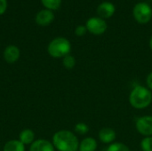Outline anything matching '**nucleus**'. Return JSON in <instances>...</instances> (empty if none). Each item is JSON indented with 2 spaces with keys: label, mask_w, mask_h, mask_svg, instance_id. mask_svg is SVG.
Returning <instances> with one entry per match:
<instances>
[{
  "label": "nucleus",
  "mask_w": 152,
  "mask_h": 151,
  "mask_svg": "<svg viewBox=\"0 0 152 151\" xmlns=\"http://www.w3.org/2000/svg\"><path fill=\"white\" fill-rule=\"evenodd\" d=\"M52 142L58 151H78V138L73 132L69 130L56 132L53 136Z\"/></svg>",
  "instance_id": "nucleus-1"
},
{
  "label": "nucleus",
  "mask_w": 152,
  "mask_h": 151,
  "mask_svg": "<svg viewBox=\"0 0 152 151\" xmlns=\"http://www.w3.org/2000/svg\"><path fill=\"white\" fill-rule=\"evenodd\" d=\"M128 101L135 109H145L152 102V92L146 86L136 85L129 93Z\"/></svg>",
  "instance_id": "nucleus-2"
},
{
  "label": "nucleus",
  "mask_w": 152,
  "mask_h": 151,
  "mask_svg": "<svg viewBox=\"0 0 152 151\" xmlns=\"http://www.w3.org/2000/svg\"><path fill=\"white\" fill-rule=\"evenodd\" d=\"M71 44L69 39L63 36L53 38L47 46L48 54L54 59H62L66 55L70 54Z\"/></svg>",
  "instance_id": "nucleus-3"
},
{
  "label": "nucleus",
  "mask_w": 152,
  "mask_h": 151,
  "mask_svg": "<svg viewBox=\"0 0 152 151\" xmlns=\"http://www.w3.org/2000/svg\"><path fill=\"white\" fill-rule=\"evenodd\" d=\"M133 14L135 20L140 24H146L152 19L151 6L144 2L138 3L133 9Z\"/></svg>",
  "instance_id": "nucleus-4"
},
{
  "label": "nucleus",
  "mask_w": 152,
  "mask_h": 151,
  "mask_svg": "<svg viewBox=\"0 0 152 151\" xmlns=\"http://www.w3.org/2000/svg\"><path fill=\"white\" fill-rule=\"evenodd\" d=\"M86 27L87 31L93 35L100 36L106 32L108 28V24L104 19L100 17H91L86 22Z\"/></svg>",
  "instance_id": "nucleus-5"
},
{
  "label": "nucleus",
  "mask_w": 152,
  "mask_h": 151,
  "mask_svg": "<svg viewBox=\"0 0 152 151\" xmlns=\"http://www.w3.org/2000/svg\"><path fill=\"white\" fill-rule=\"evenodd\" d=\"M135 129L142 136H152V116H142L136 119Z\"/></svg>",
  "instance_id": "nucleus-6"
},
{
  "label": "nucleus",
  "mask_w": 152,
  "mask_h": 151,
  "mask_svg": "<svg viewBox=\"0 0 152 151\" xmlns=\"http://www.w3.org/2000/svg\"><path fill=\"white\" fill-rule=\"evenodd\" d=\"M54 17L55 16H54V13L53 11L45 8L43 10H40L37 13L35 20L37 25H39L41 27H46L53 21Z\"/></svg>",
  "instance_id": "nucleus-7"
},
{
  "label": "nucleus",
  "mask_w": 152,
  "mask_h": 151,
  "mask_svg": "<svg viewBox=\"0 0 152 151\" xmlns=\"http://www.w3.org/2000/svg\"><path fill=\"white\" fill-rule=\"evenodd\" d=\"M3 57L7 63L9 64L15 63L16 61H18V60L20 57V51L18 46L14 44H10L6 46L5 49L4 50Z\"/></svg>",
  "instance_id": "nucleus-8"
},
{
  "label": "nucleus",
  "mask_w": 152,
  "mask_h": 151,
  "mask_svg": "<svg viewBox=\"0 0 152 151\" xmlns=\"http://www.w3.org/2000/svg\"><path fill=\"white\" fill-rule=\"evenodd\" d=\"M98 138L104 144H111L115 142L117 138L116 131L111 127H103L98 133Z\"/></svg>",
  "instance_id": "nucleus-9"
},
{
  "label": "nucleus",
  "mask_w": 152,
  "mask_h": 151,
  "mask_svg": "<svg viewBox=\"0 0 152 151\" xmlns=\"http://www.w3.org/2000/svg\"><path fill=\"white\" fill-rule=\"evenodd\" d=\"M116 6L111 2H102L97 7V13L102 19H109L114 15Z\"/></svg>",
  "instance_id": "nucleus-10"
},
{
  "label": "nucleus",
  "mask_w": 152,
  "mask_h": 151,
  "mask_svg": "<svg viewBox=\"0 0 152 151\" xmlns=\"http://www.w3.org/2000/svg\"><path fill=\"white\" fill-rule=\"evenodd\" d=\"M29 151H55V148L52 142L45 139H38L30 145Z\"/></svg>",
  "instance_id": "nucleus-11"
},
{
  "label": "nucleus",
  "mask_w": 152,
  "mask_h": 151,
  "mask_svg": "<svg viewBox=\"0 0 152 151\" xmlns=\"http://www.w3.org/2000/svg\"><path fill=\"white\" fill-rule=\"evenodd\" d=\"M98 142L94 137H86L79 142L78 151H96Z\"/></svg>",
  "instance_id": "nucleus-12"
},
{
  "label": "nucleus",
  "mask_w": 152,
  "mask_h": 151,
  "mask_svg": "<svg viewBox=\"0 0 152 151\" xmlns=\"http://www.w3.org/2000/svg\"><path fill=\"white\" fill-rule=\"evenodd\" d=\"M35 133L31 129H23L20 134H19V140L26 146V145H31L36 140H35Z\"/></svg>",
  "instance_id": "nucleus-13"
},
{
  "label": "nucleus",
  "mask_w": 152,
  "mask_h": 151,
  "mask_svg": "<svg viewBox=\"0 0 152 151\" xmlns=\"http://www.w3.org/2000/svg\"><path fill=\"white\" fill-rule=\"evenodd\" d=\"M25 145L19 139L8 141L3 148V151H25Z\"/></svg>",
  "instance_id": "nucleus-14"
},
{
  "label": "nucleus",
  "mask_w": 152,
  "mask_h": 151,
  "mask_svg": "<svg viewBox=\"0 0 152 151\" xmlns=\"http://www.w3.org/2000/svg\"><path fill=\"white\" fill-rule=\"evenodd\" d=\"M42 4L45 9L55 11L60 8L61 4V0H40Z\"/></svg>",
  "instance_id": "nucleus-15"
},
{
  "label": "nucleus",
  "mask_w": 152,
  "mask_h": 151,
  "mask_svg": "<svg viewBox=\"0 0 152 151\" xmlns=\"http://www.w3.org/2000/svg\"><path fill=\"white\" fill-rule=\"evenodd\" d=\"M106 151H131L129 147L123 142H115L109 145Z\"/></svg>",
  "instance_id": "nucleus-16"
},
{
  "label": "nucleus",
  "mask_w": 152,
  "mask_h": 151,
  "mask_svg": "<svg viewBox=\"0 0 152 151\" xmlns=\"http://www.w3.org/2000/svg\"><path fill=\"white\" fill-rule=\"evenodd\" d=\"M76 59L73 55L68 54L64 58H62V65L67 69H72L76 66Z\"/></svg>",
  "instance_id": "nucleus-17"
},
{
  "label": "nucleus",
  "mask_w": 152,
  "mask_h": 151,
  "mask_svg": "<svg viewBox=\"0 0 152 151\" xmlns=\"http://www.w3.org/2000/svg\"><path fill=\"white\" fill-rule=\"evenodd\" d=\"M74 131L78 135H86L89 132V126L85 122H78L75 125Z\"/></svg>",
  "instance_id": "nucleus-18"
},
{
  "label": "nucleus",
  "mask_w": 152,
  "mask_h": 151,
  "mask_svg": "<svg viewBox=\"0 0 152 151\" xmlns=\"http://www.w3.org/2000/svg\"><path fill=\"white\" fill-rule=\"evenodd\" d=\"M140 147L142 151H152V136L143 137L141 141Z\"/></svg>",
  "instance_id": "nucleus-19"
},
{
  "label": "nucleus",
  "mask_w": 152,
  "mask_h": 151,
  "mask_svg": "<svg viewBox=\"0 0 152 151\" xmlns=\"http://www.w3.org/2000/svg\"><path fill=\"white\" fill-rule=\"evenodd\" d=\"M86 32H87V28L86 25H79L75 28V34L77 36H83L86 34Z\"/></svg>",
  "instance_id": "nucleus-20"
},
{
  "label": "nucleus",
  "mask_w": 152,
  "mask_h": 151,
  "mask_svg": "<svg viewBox=\"0 0 152 151\" xmlns=\"http://www.w3.org/2000/svg\"><path fill=\"white\" fill-rule=\"evenodd\" d=\"M7 10V0H0V15H3Z\"/></svg>",
  "instance_id": "nucleus-21"
},
{
  "label": "nucleus",
  "mask_w": 152,
  "mask_h": 151,
  "mask_svg": "<svg viewBox=\"0 0 152 151\" xmlns=\"http://www.w3.org/2000/svg\"><path fill=\"white\" fill-rule=\"evenodd\" d=\"M146 85H147V87L152 92V71L150 72L148 74V76H147V78H146Z\"/></svg>",
  "instance_id": "nucleus-22"
},
{
  "label": "nucleus",
  "mask_w": 152,
  "mask_h": 151,
  "mask_svg": "<svg viewBox=\"0 0 152 151\" xmlns=\"http://www.w3.org/2000/svg\"><path fill=\"white\" fill-rule=\"evenodd\" d=\"M149 45H150V48H151V50L152 51V36H151V38H150V41H149Z\"/></svg>",
  "instance_id": "nucleus-23"
}]
</instances>
